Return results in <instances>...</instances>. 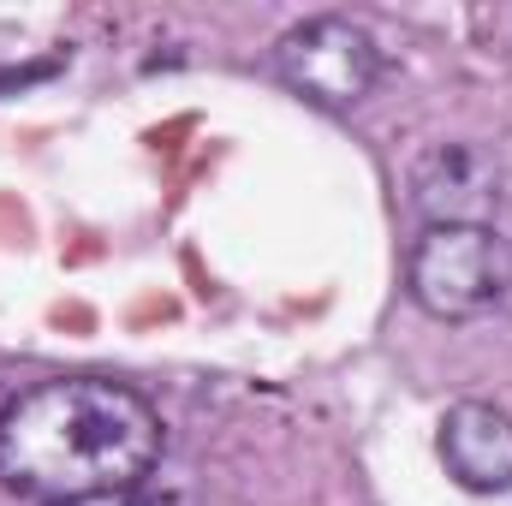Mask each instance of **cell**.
<instances>
[{
  "label": "cell",
  "instance_id": "1",
  "mask_svg": "<svg viewBox=\"0 0 512 506\" xmlns=\"http://www.w3.org/2000/svg\"><path fill=\"white\" fill-rule=\"evenodd\" d=\"M161 453V411L114 376H48L0 405V483L36 506L137 495Z\"/></svg>",
  "mask_w": 512,
  "mask_h": 506
},
{
  "label": "cell",
  "instance_id": "2",
  "mask_svg": "<svg viewBox=\"0 0 512 506\" xmlns=\"http://www.w3.org/2000/svg\"><path fill=\"white\" fill-rule=\"evenodd\" d=\"M405 292L435 322L495 316L512 292V245L495 227H423L405 251Z\"/></svg>",
  "mask_w": 512,
  "mask_h": 506
},
{
  "label": "cell",
  "instance_id": "3",
  "mask_svg": "<svg viewBox=\"0 0 512 506\" xmlns=\"http://www.w3.org/2000/svg\"><path fill=\"white\" fill-rule=\"evenodd\" d=\"M274 72L310 108L346 114L382 84V48H376V36L364 24H352L340 12H322V18L292 24L274 42Z\"/></svg>",
  "mask_w": 512,
  "mask_h": 506
},
{
  "label": "cell",
  "instance_id": "4",
  "mask_svg": "<svg viewBox=\"0 0 512 506\" xmlns=\"http://www.w3.org/2000/svg\"><path fill=\"white\" fill-rule=\"evenodd\" d=\"M405 191L423 227H495L501 161L483 143H435L411 161Z\"/></svg>",
  "mask_w": 512,
  "mask_h": 506
},
{
  "label": "cell",
  "instance_id": "5",
  "mask_svg": "<svg viewBox=\"0 0 512 506\" xmlns=\"http://www.w3.org/2000/svg\"><path fill=\"white\" fill-rule=\"evenodd\" d=\"M435 453L471 495H512V417L489 399H459L441 417Z\"/></svg>",
  "mask_w": 512,
  "mask_h": 506
},
{
  "label": "cell",
  "instance_id": "6",
  "mask_svg": "<svg viewBox=\"0 0 512 506\" xmlns=\"http://www.w3.org/2000/svg\"><path fill=\"white\" fill-rule=\"evenodd\" d=\"M66 506H173V501H155V495H96V501H66Z\"/></svg>",
  "mask_w": 512,
  "mask_h": 506
}]
</instances>
